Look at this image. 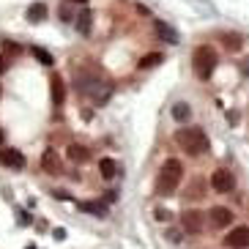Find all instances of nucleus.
<instances>
[{
    "label": "nucleus",
    "instance_id": "2",
    "mask_svg": "<svg viewBox=\"0 0 249 249\" xmlns=\"http://www.w3.org/2000/svg\"><path fill=\"white\" fill-rule=\"evenodd\" d=\"M74 85H77V90H80V96H88V99H93L96 104H102L104 99H107V85L102 82V77L99 74H90L88 69H77L74 71Z\"/></svg>",
    "mask_w": 249,
    "mask_h": 249
},
{
    "label": "nucleus",
    "instance_id": "16",
    "mask_svg": "<svg viewBox=\"0 0 249 249\" xmlns=\"http://www.w3.org/2000/svg\"><path fill=\"white\" fill-rule=\"evenodd\" d=\"M173 118H176V121H189L192 118V107L186 102H178V104H173Z\"/></svg>",
    "mask_w": 249,
    "mask_h": 249
},
{
    "label": "nucleus",
    "instance_id": "15",
    "mask_svg": "<svg viewBox=\"0 0 249 249\" xmlns=\"http://www.w3.org/2000/svg\"><path fill=\"white\" fill-rule=\"evenodd\" d=\"M25 17H28V22H41V19L47 17V6H44V3H33Z\"/></svg>",
    "mask_w": 249,
    "mask_h": 249
},
{
    "label": "nucleus",
    "instance_id": "19",
    "mask_svg": "<svg viewBox=\"0 0 249 249\" xmlns=\"http://www.w3.org/2000/svg\"><path fill=\"white\" fill-rule=\"evenodd\" d=\"M90 19H93V14H90V8H85L80 17H77V30H80L82 36H88L90 33Z\"/></svg>",
    "mask_w": 249,
    "mask_h": 249
},
{
    "label": "nucleus",
    "instance_id": "25",
    "mask_svg": "<svg viewBox=\"0 0 249 249\" xmlns=\"http://www.w3.org/2000/svg\"><path fill=\"white\" fill-rule=\"evenodd\" d=\"M3 137H6V134H3V129H0V142H3Z\"/></svg>",
    "mask_w": 249,
    "mask_h": 249
},
{
    "label": "nucleus",
    "instance_id": "23",
    "mask_svg": "<svg viewBox=\"0 0 249 249\" xmlns=\"http://www.w3.org/2000/svg\"><path fill=\"white\" fill-rule=\"evenodd\" d=\"M8 63H11V58H8L6 52H0V74L8 71Z\"/></svg>",
    "mask_w": 249,
    "mask_h": 249
},
{
    "label": "nucleus",
    "instance_id": "26",
    "mask_svg": "<svg viewBox=\"0 0 249 249\" xmlns=\"http://www.w3.org/2000/svg\"><path fill=\"white\" fill-rule=\"evenodd\" d=\"M74 3H88V0H74Z\"/></svg>",
    "mask_w": 249,
    "mask_h": 249
},
{
    "label": "nucleus",
    "instance_id": "9",
    "mask_svg": "<svg viewBox=\"0 0 249 249\" xmlns=\"http://www.w3.org/2000/svg\"><path fill=\"white\" fill-rule=\"evenodd\" d=\"M41 167H44V173H50V176H60V173H63V161H60V154L55 148H47L44 154H41Z\"/></svg>",
    "mask_w": 249,
    "mask_h": 249
},
{
    "label": "nucleus",
    "instance_id": "4",
    "mask_svg": "<svg viewBox=\"0 0 249 249\" xmlns=\"http://www.w3.org/2000/svg\"><path fill=\"white\" fill-rule=\"evenodd\" d=\"M192 69H195V74H197L200 80H211L213 69H216V52L211 47L200 44L197 50L192 52Z\"/></svg>",
    "mask_w": 249,
    "mask_h": 249
},
{
    "label": "nucleus",
    "instance_id": "18",
    "mask_svg": "<svg viewBox=\"0 0 249 249\" xmlns=\"http://www.w3.org/2000/svg\"><path fill=\"white\" fill-rule=\"evenodd\" d=\"M161 60H164V55H161V52H151V55H145V58L140 60V66H137V69H142V71H148V69L159 66Z\"/></svg>",
    "mask_w": 249,
    "mask_h": 249
},
{
    "label": "nucleus",
    "instance_id": "13",
    "mask_svg": "<svg viewBox=\"0 0 249 249\" xmlns=\"http://www.w3.org/2000/svg\"><path fill=\"white\" fill-rule=\"evenodd\" d=\"M99 173H102L104 181H112V178L118 176V164H115V159H112V156H104V159L99 161Z\"/></svg>",
    "mask_w": 249,
    "mask_h": 249
},
{
    "label": "nucleus",
    "instance_id": "5",
    "mask_svg": "<svg viewBox=\"0 0 249 249\" xmlns=\"http://www.w3.org/2000/svg\"><path fill=\"white\" fill-rule=\"evenodd\" d=\"M208 186H211L216 195H230L235 189V176L230 173L227 167H216L208 178Z\"/></svg>",
    "mask_w": 249,
    "mask_h": 249
},
{
    "label": "nucleus",
    "instance_id": "28",
    "mask_svg": "<svg viewBox=\"0 0 249 249\" xmlns=\"http://www.w3.org/2000/svg\"><path fill=\"white\" fill-rule=\"evenodd\" d=\"M28 249H36V247H28Z\"/></svg>",
    "mask_w": 249,
    "mask_h": 249
},
{
    "label": "nucleus",
    "instance_id": "3",
    "mask_svg": "<svg viewBox=\"0 0 249 249\" xmlns=\"http://www.w3.org/2000/svg\"><path fill=\"white\" fill-rule=\"evenodd\" d=\"M176 142L181 145L183 154H189V156H200V154H205V151L211 148L208 134H205L200 126H192V129H178V132H176Z\"/></svg>",
    "mask_w": 249,
    "mask_h": 249
},
{
    "label": "nucleus",
    "instance_id": "11",
    "mask_svg": "<svg viewBox=\"0 0 249 249\" xmlns=\"http://www.w3.org/2000/svg\"><path fill=\"white\" fill-rule=\"evenodd\" d=\"M50 93H52V104L60 107L63 99H66V85H63V80H60V74H52L50 77Z\"/></svg>",
    "mask_w": 249,
    "mask_h": 249
},
{
    "label": "nucleus",
    "instance_id": "27",
    "mask_svg": "<svg viewBox=\"0 0 249 249\" xmlns=\"http://www.w3.org/2000/svg\"><path fill=\"white\" fill-rule=\"evenodd\" d=\"M0 96H3V88H0Z\"/></svg>",
    "mask_w": 249,
    "mask_h": 249
},
{
    "label": "nucleus",
    "instance_id": "21",
    "mask_svg": "<svg viewBox=\"0 0 249 249\" xmlns=\"http://www.w3.org/2000/svg\"><path fill=\"white\" fill-rule=\"evenodd\" d=\"M164 235H167V241H173V244H181V230H178V227H167V233H164Z\"/></svg>",
    "mask_w": 249,
    "mask_h": 249
},
{
    "label": "nucleus",
    "instance_id": "1",
    "mask_svg": "<svg viewBox=\"0 0 249 249\" xmlns=\"http://www.w3.org/2000/svg\"><path fill=\"white\" fill-rule=\"evenodd\" d=\"M181 178H183L181 159H176V156L164 159V164H161V170H159V176H156V192H159L161 197L173 195V192L181 186Z\"/></svg>",
    "mask_w": 249,
    "mask_h": 249
},
{
    "label": "nucleus",
    "instance_id": "14",
    "mask_svg": "<svg viewBox=\"0 0 249 249\" xmlns=\"http://www.w3.org/2000/svg\"><path fill=\"white\" fill-rule=\"evenodd\" d=\"M77 208L85 211V213H93V216H107V205H104V200L102 203H77Z\"/></svg>",
    "mask_w": 249,
    "mask_h": 249
},
{
    "label": "nucleus",
    "instance_id": "17",
    "mask_svg": "<svg viewBox=\"0 0 249 249\" xmlns=\"http://www.w3.org/2000/svg\"><path fill=\"white\" fill-rule=\"evenodd\" d=\"M156 33H159L161 41H170V44H176V41H178V33L173 28H167L164 22H156Z\"/></svg>",
    "mask_w": 249,
    "mask_h": 249
},
{
    "label": "nucleus",
    "instance_id": "10",
    "mask_svg": "<svg viewBox=\"0 0 249 249\" xmlns=\"http://www.w3.org/2000/svg\"><path fill=\"white\" fill-rule=\"evenodd\" d=\"M0 164L8 167V170H22L25 167L22 151H17V148H3V151H0Z\"/></svg>",
    "mask_w": 249,
    "mask_h": 249
},
{
    "label": "nucleus",
    "instance_id": "24",
    "mask_svg": "<svg viewBox=\"0 0 249 249\" xmlns=\"http://www.w3.org/2000/svg\"><path fill=\"white\" fill-rule=\"evenodd\" d=\"M156 219L167 222V219H170V211H164V208H156Z\"/></svg>",
    "mask_w": 249,
    "mask_h": 249
},
{
    "label": "nucleus",
    "instance_id": "12",
    "mask_svg": "<svg viewBox=\"0 0 249 249\" xmlns=\"http://www.w3.org/2000/svg\"><path fill=\"white\" fill-rule=\"evenodd\" d=\"M66 156L71 161H77V164H82V161L90 159V151L85 145H80V142H69V145H66Z\"/></svg>",
    "mask_w": 249,
    "mask_h": 249
},
{
    "label": "nucleus",
    "instance_id": "8",
    "mask_svg": "<svg viewBox=\"0 0 249 249\" xmlns=\"http://www.w3.org/2000/svg\"><path fill=\"white\" fill-rule=\"evenodd\" d=\"M208 219H211V225L216 227V230H225V227L233 225V211L230 208H225V205H213L211 211H208Z\"/></svg>",
    "mask_w": 249,
    "mask_h": 249
},
{
    "label": "nucleus",
    "instance_id": "6",
    "mask_svg": "<svg viewBox=\"0 0 249 249\" xmlns=\"http://www.w3.org/2000/svg\"><path fill=\"white\" fill-rule=\"evenodd\" d=\"M181 230L189 235H200L205 230V213L197 208H189V211L181 213Z\"/></svg>",
    "mask_w": 249,
    "mask_h": 249
},
{
    "label": "nucleus",
    "instance_id": "22",
    "mask_svg": "<svg viewBox=\"0 0 249 249\" xmlns=\"http://www.w3.org/2000/svg\"><path fill=\"white\" fill-rule=\"evenodd\" d=\"M58 17H60V19H63V22H69V19H71V8H69V3H63V6H60L58 8Z\"/></svg>",
    "mask_w": 249,
    "mask_h": 249
},
{
    "label": "nucleus",
    "instance_id": "7",
    "mask_svg": "<svg viewBox=\"0 0 249 249\" xmlns=\"http://www.w3.org/2000/svg\"><path fill=\"white\" fill-rule=\"evenodd\" d=\"M225 247L227 249H249V227L238 225L225 235Z\"/></svg>",
    "mask_w": 249,
    "mask_h": 249
},
{
    "label": "nucleus",
    "instance_id": "20",
    "mask_svg": "<svg viewBox=\"0 0 249 249\" xmlns=\"http://www.w3.org/2000/svg\"><path fill=\"white\" fill-rule=\"evenodd\" d=\"M33 55H36V60H41L44 66H52V55L44 50V47H33Z\"/></svg>",
    "mask_w": 249,
    "mask_h": 249
}]
</instances>
